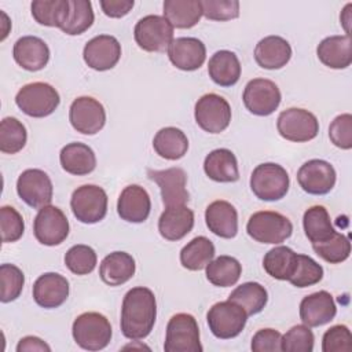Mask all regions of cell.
Listing matches in <instances>:
<instances>
[{
    "instance_id": "obj_1",
    "label": "cell",
    "mask_w": 352,
    "mask_h": 352,
    "mask_svg": "<svg viewBox=\"0 0 352 352\" xmlns=\"http://www.w3.org/2000/svg\"><path fill=\"white\" fill-rule=\"evenodd\" d=\"M157 319V301L154 293L144 286L126 292L121 307V331L129 340L146 338Z\"/></svg>"
},
{
    "instance_id": "obj_2",
    "label": "cell",
    "mask_w": 352,
    "mask_h": 352,
    "mask_svg": "<svg viewBox=\"0 0 352 352\" xmlns=\"http://www.w3.org/2000/svg\"><path fill=\"white\" fill-rule=\"evenodd\" d=\"M72 334L80 348L85 351H100L109 345L113 331L104 315L99 312H84L74 319Z\"/></svg>"
},
{
    "instance_id": "obj_3",
    "label": "cell",
    "mask_w": 352,
    "mask_h": 352,
    "mask_svg": "<svg viewBox=\"0 0 352 352\" xmlns=\"http://www.w3.org/2000/svg\"><path fill=\"white\" fill-rule=\"evenodd\" d=\"M290 179L286 169L275 162L257 165L250 176V188L261 201H279L289 191Z\"/></svg>"
},
{
    "instance_id": "obj_4",
    "label": "cell",
    "mask_w": 352,
    "mask_h": 352,
    "mask_svg": "<svg viewBox=\"0 0 352 352\" xmlns=\"http://www.w3.org/2000/svg\"><path fill=\"white\" fill-rule=\"evenodd\" d=\"M15 103L29 117L43 118L52 114L60 103L58 91L48 82H30L15 95Z\"/></svg>"
},
{
    "instance_id": "obj_5",
    "label": "cell",
    "mask_w": 352,
    "mask_h": 352,
    "mask_svg": "<svg viewBox=\"0 0 352 352\" xmlns=\"http://www.w3.org/2000/svg\"><path fill=\"white\" fill-rule=\"evenodd\" d=\"M246 231L250 238L260 243L278 245L290 238L293 224L279 212L260 210L249 217Z\"/></svg>"
},
{
    "instance_id": "obj_6",
    "label": "cell",
    "mask_w": 352,
    "mask_h": 352,
    "mask_svg": "<svg viewBox=\"0 0 352 352\" xmlns=\"http://www.w3.org/2000/svg\"><path fill=\"white\" fill-rule=\"evenodd\" d=\"M165 352H202L197 319L186 312L173 315L166 324Z\"/></svg>"
},
{
    "instance_id": "obj_7",
    "label": "cell",
    "mask_w": 352,
    "mask_h": 352,
    "mask_svg": "<svg viewBox=\"0 0 352 352\" xmlns=\"http://www.w3.org/2000/svg\"><path fill=\"white\" fill-rule=\"evenodd\" d=\"M206 320L209 330L214 337L230 340L242 333L248 320V314L242 307L227 300L213 304L206 314Z\"/></svg>"
},
{
    "instance_id": "obj_8",
    "label": "cell",
    "mask_w": 352,
    "mask_h": 352,
    "mask_svg": "<svg viewBox=\"0 0 352 352\" xmlns=\"http://www.w3.org/2000/svg\"><path fill=\"white\" fill-rule=\"evenodd\" d=\"M70 208L74 217L84 224H95L107 213V194L96 184L77 187L70 198Z\"/></svg>"
},
{
    "instance_id": "obj_9",
    "label": "cell",
    "mask_w": 352,
    "mask_h": 352,
    "mask_svg": "<svg viewBox=\"0 0 352 352\" xmlns=\"http://www.w3.org/2000/svg\"><path fill=\"white\" fill-rule=\"evenodd\" d=\"M133 37L143 51H168L173 41V26L161 15H146L136 22Z\"/></svg>"
},
{
    "instance_id": "obj_10",
    "label": "cell",
    "mask_w": 352,
    "mask_h": 352,
    "mask_svg": "<svg viewBox=\"0 0 352 352\" xmlns=\"http://www.w3.org/2000/svg\"><path fill=\"white\" fill-rule=\"evenodd\" d=\"M276 129L283 139L302 143L316 138L319 132V121L314 113L305 109L290 107L279 114Z\"/></svg>"
},
{
    "instance_id": "obj_11",
    "label": "cell",
    "mask_w": 352,
    "mask_h": 352,
    "mask_svg": "<svg viewBox=\"0 0 352 352\" xmlns=\"http://www.w3.org/2000/svg\"><path fill=\"white\" fill-rule=\"evenodd\" d=\"M194 117L198 126L205 132L220 133L231 122V106L217 94H205L195 103Z\"/></svg>"
},
{
    "instance_id": "obj_12",
    "label": "cell",
    "mask_w": 352,
    "mask_h": 352,
    "mask_svg": "<svg viewBox=\"0 0 352 352\" xmlns=\"http://www.w3.org/2000/svg\"><path fill=\"white\" fill-rule=\"evenodd\" d=\"M33 234L41 245H60L69 235V220L58 206L45 205L34 217Z\"/></svg>"
},
{
    "instance_id": "obj_13",
    "label": "cell",
    "mask_w": 352,
    "mask_h": 352,
    "mask_svg": "<svg viewBox=\"0 0 352 352\" xmlns=\"http://www.w3.org/2000/svg\"><path fill=\"white\" fill-rule=\"evenodd\" d=\"M280 91L278 85L267 78L250 80L242 95L245 107L254 116L265 117L272 114L280 104Z\"/></svg>"
},
{
    "instance_id": "obj_14",
    "label": "cell",
    "mask_w": 352,
    "mask_h": 352,
    "mask_svg": "<svg viewBox=\"0 0 352 352\" xmlns=\"http://www.w3.org/2000/svg\"><path fill=\"white\" fill-rule=\"evenodd\" d=\"M69 121L77 132L95 135L106 124V111L103 104L95 98L78 96L70 104Z\"/></svg>"
},
{
    "instance_id": "obj_15",
    "label": "cell",
    "mask_w": 352,
    "mask_h": 352,
    "mask_svg": "<svg viewBox=\"0 0 352 352\" xmlns=\"http://www.w3.org/2000/svg\"><path fill=\"white\" fill-rule=\"evenodd\" d=\"M19 198L30 208L40 209L52 201L54 187L50 176L41 169H26L16 180Z\"/></svg>"
},
{
    "instance_id": "obj_16",
    "label": "cell",
    "mask_w": 352,
    "mask_h": 352,
    "mask_svg": "<svg viewBox=\"0 0 352 352\" xmlns=\"http://www.w3.org/2000/svg\"><path fill=\"white\" fill-rule=\"evenodd\" d=\"M336 169L324 160H309L304 162L297 172L300 187L311 195H324L336 184Z\"/></svg>"
},
{
    "instance_id": "obj_17",
    "label": "cell",
    "mask_w": 352,
    "mask_h": 352,
    "mask_svg": "<svg viewBox=\"0 0 352 352\" xmlns=\"http://www.w3.org/2000/svg\"><path fill=\"white\" fill-rule=\"evenodd\" d=\"M82 58L87 66L94 70H110L121 58V44L110 34L95 36L84 45Z\"/></svg>"
},
{
    "instance_id": "obj_18",
    "label": "cell",
    "mask_w": 352,
    "mask_h": 352,
    "mask_svg": "<svg viewBox=\"0 0 352 352\" xmlns=\"http://www.w3.org/2000/svg\"><path fill=\"white\" fill-rule=\"evenodd\" d=\"M147 175L158 184L162 202L166 208L186 205L190 195L186 188L187 173L184 169L173 166L162 170H148Z\"/></svg>"
},
{
    "instance_id": "obj_19",
    "label": "cell",
    "mask_w": 352,
    "mask_h": 352,
    "mask_svg": "<svg viewBox=\"0 0 352 352\" xmlns=\"http://www.w3.org/2000/svg\"><path fill=\"white\" fill-rule=\"evenodd\" d=\"M69 280L58 272L40 275L33 285V298L41 308H58L69 297Z\"/></svg>"
},
{
    "instance_id": "obj_20",
    "label": "cell",
    "mask_w": 352,
    "mask_h": 352,
    "mask_svg": "<svg viewBox=\"0 0 352 352\" xmlns=\"http://www.w3.org/2000/svg\"><path fill=\"white\" fill-rule=\"evenodd\" d=\"M168 58L175 67L192 72L204 65L206 47L197 37H177L168 47Z\"/></svg>"
},
{
    "instance_id": "obj_21",
    "label": "cell",
    "mask_w": 352,
    "mask_h": 352,
    "mask_svg": "<svg viewBox=\"0 0 352 352\" xmlns=\"http://www.w3.org/2000/svg\"><path fill=\"white\" fill-rule=\"evenodd\" d=\"M337 307L333 296L326 290H319L305 296L300 302V319L308 327L323 326L334 319Z\"/></svg>"
},
{
    "instance_id": "obj_22",
    "label": "cell",
    "mask_w": 352,
    "mask_h": 352,
    "mask_svg": "<svg viewBox=\"0 0 352 352\" xmlns=\"http://www.w3.org/2000/svg\"><path fill=\"white\" fill-rule=\"evenodd\" d=\"M151 210L148 192L139 184L126 186L117 201L118 216L128 223H143Z\"/></svg>"
},
{
    "instance_id": "obj_23",
    "label": "cell",
    "mask_w": 352,
    "mask_h": 352,
    "mask_svg": "<svg viewBox=\"0 0 352 352\" xmlns=\"http://www.w3.org/2000/svg\"><path fill=\"white\" fill-rule=\"evenodd\" d=\"M12 56L22 69L37 72L47 66L50 60V48L40 37L23 36L15 41Z\"/></svg>"
},
{
    "instance_id": "obj_24",
    "label": "cell",
    "mask_w": 352,
    "mask_h": 352,
    "mask_svg": "<svg viewBox=\"0 0 352 352\" xmlns=\"http://www.w3.org/2000/svg\"><path fill=\"white\" fill-rule=\"evenodd\" d=\"M292 58V47L280 36H267L261 38L254 48L256 63L267 70L282 69Z\"/></svg>"
},
{
    "instance_id": "obj_25",
    "label": "cell",
    "mask_w": 352,
    "mask_h": 352,
    "mask_svg": "<svg viewBox=\"0 0 352 352\" xmlns=\"http://www.w3.org/2000/svg\"><path fill=\"white\" fill-rule=\"evenodd\" d=\"M205 221L214 235L231 239L238 234V212L228 201L217 199L208 205Z\"/></svg>"
},
{
    "instance_id": "obj_26",
    "label": "cell",
    "mask_w": 352,
    "mask_h": 352,
    "mask_svg": "<svg viewBox=\"0 0 352 352\" xmlns=\"http://www.w3.org/2000/svg\"><path fill=\"white\" fill-rule=\"evenodd\" d=\"M194 227V212L186 205L168 206L158 219V231L166 241L183 239Z\"/></svg>"
},
{
    "instance_id": "obj_27",
    "label": "cell",
    "mask_w": 352,
    "mask_h": 352,
    "mask_svg": "<svg viewBox=\"0 0 352 352\" xmlns=\"http://www.w3.org/2000/svg\"><path fill=\"white\" fill-rule=\"evenodd\" d=\"M204 170L209 179L217 183H234L239 179L236 157L228 148L210 151L205 157Z\"/></svg>"
},
{
    "instance_id": "obj_28",
    "label": "cell",
    "mask_w": 352,
    "mask_h": 352,
    "mask_svg": "<svg viewBox=\"0 0 352 352\" xmlns=\"http://www.w3.org/2000/svg\"><path fill=\"white\" fill-rule=\"evenodd\" d=\"M136 271L135 258L126 252H113L107 254L99 267L100 279L109 286L126 283Z\"/></svg>"
},
{
    "instance_id": "obj_29",
    "label": "cell",
    "mask_w": 352,
    "mask_h": 352,
    "mask_svg": "<svg viewBox=\"0 0 352 352\" xmlns=\"http://www.w3.org/2000/svg\"><path fill=\"white\" fill-rule=\"evenodd\" d=\"M316 55L330 69H346L352 63L351 36H330L323 38L316 48Z\"/></svg>"
},
{
    "instance_id": "obj_30",
    "label": "cell",
    "mask_w": 352,
    "mask_h": 352,
    "mask_svg": "<svg viewBox=\"0 0 352 352\" xmlns=\"http://www.w3.org/2000/svg\"><path fill=\"white\" fill-rule=\"evenodd\" d=\"M59 161L63 170L74 176L88 175L96 168V155L94 150L88 144L80 142H73L62 147Z\"/></svg>"
},
{
    "instance_id": "obj_31",
    "label": "cell",
    "mask_w": 352,
    "mask_h": 352,
    "mask_svg": "<svg viewBox=\"0 0 352 352\" xmlns=\"http://www.w3.org/2000/svg\"><path fill=\"white\" fill-rule=\"evenodd\" d=\"M208 73L214 84L220 87H232L241 77V62L232 51L220 50L210 56Z\"/></svg>"
},
{
    "instance_id": "obj_32",
    "label": "cell",
    "mask_w": 352,
    "mask_h": 352,
    "mask_svg": "<svg viewBox=\"0 0 352 352\" xmlns=\"http://www.w3.org/2000/svg\"><path fill=\"white\" fill-rule=\"evenodd\" d=\"M164 18L176 29H190L202 16L201 1L198 0H165Z\"/></svg>"
},
{
    "instance_id": "obj_33",
    "label": "cell",
    "mask_w": 352,
    "mask_h": 352,
    "mask_svg": "<svg viewBox=\"0 0 352 352\" xmlns=\"http://www.w3.org/2000/svg\"><path fill=\"white\" fill-rule=\"evenodd\" d=\"M153 147L160 157L176 161L186 155L188 150V139L182 129L176 126H165L155 133Z\"/></svg>"
},
{
    "instance_id": "obj_34",
    "label": "cell",
    "mask_w": 352,
    "mask_h": 352,
    "mask_svg": "<svg viewBox=\"0 0 352 352\" xmlns=\"http://www.w3.org/2000/svg\"><path fill=\"white\" fill-rule=\"evenodd\" d=\"M263 267L270 276L278 280H289L297 267V253L283 245L275 246L265 253Z\"/></svg>"
},
{
    "instance_id": "obj_35",
    "label": "cell",
    "mask_w": 352,
    "mask_h": 352,
    "mask_svg": "<svg viewBox=\"0 0 352 352\" xmlns=\"http://www.w3.org/2000/svg\"><path fill=\"white\" fill-rule=\"evenodd\" d=\"M213 257L214 245L204 235L192 238L180 250V263L186 270L190 271L204 270L213 260Z\"/></svg>"
},
{
    "instance_id": "obj_36",
    "label": "cell",
    "mask_w": 352,
    "mask_h": 352,
    "mask_svg": "<svg viewBox=\"0 0 352 352\" xmlns=\"http://www.w3.org/2000/svg\"><path fill=\"white\" fill-rule=\"evenodd\" d=\"M206 279L219 287H228L234 286L242 274L241 263L231 256H219L213 258L206 267Z\"/></svg>"
},
{
    "instance_id": "obj_37",
    "label": "cell",
    "mask_w": 352,
    "mask_h": 352,
    "mask_svg": "<svg viewBox=\"0 0 352 352\" xmlns=\"http://www.w3.org/2000/svg\"><path fill=\"white\" fill-rule=\"evenodd\" d=\"M228 300L242 307L248 316H250L264 309L268 301V293L258 282H245L231 292Z\"/></svg>"
},
{
    "instance_id": "obj_38",
    "label": "cell",
    "mask_w": 352,
    "mask_h": 352,
    "mask_svg": "<svg viewBox=\"0 0 352 352\" xmlns=\"http://www.w3.org/2000/svg\"><path fill=\"white\" fill-rule=\"evenodd\" d=\"M33 19L44 26L62 28L69 15V0H34L30 6Z\"/></svg>"
},
{
    "instance_id": "obj_39",
    "label": "cell",
    "mask_w": 352,
    "mask_h": 352,
    "mask_svg": "<svg viewBox=\"0 0 352 352\" xmlns=\"http://www.w3.org/2000/svg\"><path fill=\"white\" fill-rule=\"evenodd\" d=\"M302 227L311 243L322 242L336 231L327 209L322 205H314L304 212Z\"/></svg>"
},
{
    "instance_id": "obj_40",
    "label": "cell",
    "mask_w": 352,
    "mask_h": 352,
    "mask_svg": "<svg viewBox=\"0 0 352 352\" xmlns=\"http://www.w3.org/2000/svg\"><path fill=\"white\" fill-rule=\"evenodd\" d=\"M69 15L60 30L69 36H77L88 30L95 19L89 0H69Z\"/></svg>"
},
{
    "instance_id": "obj_41",
    "label": "cell",
    "mask_w": 352,
    "mask_h": 352,
    "mask_svg": "<svg viewBox=\"0 0 352 352\" xmlns=\"http://www.w3.org/2000/svg\"><path fill=\"white\" fill-rule=\"evenodd\" d=\"M28 140L25 125L15 117H6L0 122V151L15 154L21 151Z\"/></svg>"
},
{
    "instance_id": "obj_42",
    "label": "cell",
    "mask_w": 352,
    "mask_h": 352,
    "mask_svg": "<svg viewBox=\"0 0 352 352\" xmlns=\"http://www.w3.org/2000/svg\"><path fill=\"white\" fill-rule=\"evenodd\" d=\"M314 252L330 264H340L351 254V242L348 236L334 231L327 239L312 243Z\"/></svg>"
},
{
    "instance_id": "obj_43",
    "label": "cell",
    "mask_w": 352,
    "mask_h": 352,
    "mask_svg": "<svg viewBox=\"0 0 352 352\" xmlns=\"http://www.w3.org/2000/svg\"><path fill=\"white\" fill-rule=\"evenodd\" d=\"M96 253L88 245H74L65 254V264L76 275H88L96 267Z\"/></svg>"
},
{
    "instance_id": "obj_44",
    "label": "cell",
    "mask_w": 352,
    "mask_h": 352,
    "mask_svg": "<svg viewBox=\"0 0 352 352\" xmlns=\"http://www.w3.org/2000/svg\"><path fill=\"white\" fill-rule=\"evenodd\" d=\"M0 300L1 302H11L16 300L25 285V275L22 270L14 264L4 263L0 265Z\"/></svg>"
},
{
    "instance_id": "obj_45",
    "label": "cell",
    "mask_w": 352,
    "mask_h": 352,
    "mask_svg": "<svg viewBox=\"0 0 352 352\" xmlns=\"http://www.w3.org/2000/svg\"><path fill=\"white\" fill-rule=\"evenodd\" d=\"M323 278V267L307 254H297V267L289 282L296 287H308L316 285Z\"/></svg>"
},
{
    "instance_id": "obj_46",
    "label": "cell",
    "mask_w": 352,
    "mask_h": 352,
    "mask_svg": "<svg viewBox=\"0 0 352 352\" xmlns=\"http://www.w3.org/2000/svg\"><path fill=\"white\" fill-rule=\"evenodd\" d=\"M315 337L307 324H296L282 336V351L312 352Z\"/></svg>"
},
{
    "instance_id": "obj_47",
    "label": "cell",
    "mask_w": 352,
    "mask_h": 352,
    "mask_svg": "<svg viewBox=\"0 0 352 352\" xmlns=\"http://www.w3.org/2000/svg\"><path fill=\"white\" fill-rule=\"evenodd\" d=\"M0 227L3 242L11 243L22 238L25 231V221L22 214L15 208L4 205L0 208Z\"/></svg>"
},
{
    "instance_id": "obj_48",
    "label": "cell",
    "mask_w": 352,
    "mask_h": 352,
    "mask_svg": "<svg viewBox=\"0 0 352 352\" xmlns=\"http://www.w3.org/2000/svg\"><path fill=\"white\" fill-rule=\"evenodd\" d=\"M202 15L210 21H230L239 16L236 0H202Z\"/></svg>"
},
{
    "instance_id": "obj_49",
    "label": "cell",
    "mask_w": 352,
    "mask_h": 352,
    "mask_svg": "<svg viewBox=\"0 0 352 352\" xmlns=\"http://www.w3.org/2000/svg\"><path fill=\"white\" fill-rule=\"evenodd\" d=\"M323 352H351L352 351V334L345 324L331 326L324 331L322 338Z\"/></svg>"
},
{
    "instance_id": "obj_50",
    "label": "cell",
    "mask_w": 352,
    "mask_h": 352,
    "mask_svg": "<svg viewBox=\"0 0 352 352\" xmlns=\"http://www.w3.org/2000/svg\"><path fill=\"white\" fill-rule=\"evenodd\" d=\"M329 138L338 148H352V116L349 113L340 114L331 121L329 126Z\"/></svg>"
},
{
    "instance_id": "obj_51",
    "label": "cell",
    "mask_w": 352,
    "mask_h": 352,
    "mask_svg": "<svg viewBox=\"0 0 352 352\" xmlns=\"http://www.w3.org/2000/svg\"><path fill=\"white\" fill-rule=\"evenodd\" d=\"M253 352H279L282 351V334L275 329H260L252 338Z\"/></svg>"
},
{
    "instance_id": "obj_52",
    "label": "cell",
    "mask_w": 352,
    "mask_h": 352,
    "mask_svg": "<svg viewBox=\"0 0 352 352\" xmlns=\"http://www.w3.org/2000/svg\"><path fill=\"white\" fill-rule=\"evenodd\" d=\"M100 8L109 18H122L135 6L133 0H100Z\"/></svg>"
},
{
    "instance_id": "obj_53",
    "label": "cell",
    "mask_w": 352,
    "mask_h": 352,
    "mask_svg": "<svg viewBox=\"0 0 352 352\" xmlns=\"http://www.w3.org/2000/svg\"><path fill=\"white\" fill-rule=\"evenodd\" d=\"M32 351L50 352L51 346L36 336H26V337L21 338L16 345V352H32Z\"/></svg>"
},
{
    "instance_id": "obj_54",
    "label": "cell",
    "mask_w": 352,
    "mask_h": 352,
    "mask_svg": "<svg viewBox=\"0 0 352 352\" xmlns=\"http://www.w3.org/2000/svg\"><path fill=\"white\" fill-rule=\"evenodd\" d=\"M352 8V3H348L345 7H344V10H342V12H341V15H340V21H341V25L344 26V29H345V33H346V36H349V25H351V10Z\"/></svg>"
}]
</instances>
